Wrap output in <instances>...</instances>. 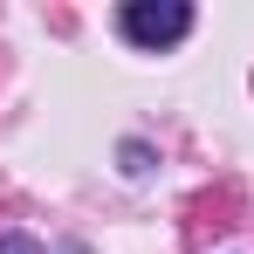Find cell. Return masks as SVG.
Wrapping results in <instances>:
<instances>
[{
    "instance_id": "2",
    "label": "cell",
    "mask_w": 254,
    "mask_h": 254,
    "mask_svg": "<svg viewBox=\"0 0 254 254\" xmlns=\"http://www.w3.org/2000/svg\"><path fill=\"white\" fill-rule=\"evenodd\" d=\"M0 254H48L35 234H0Z\"/></svg>"
},
{
    "instance_id": "1",
    "label": "cell",
    "mask_w": 254,
    "mask_h": 254,
    "mask_svg": "<svg viewBox=\"0 0 254 254\" xmlns=\"http://www.w3.org/2000/svg\"><path fill=\"white\" fill-rule=\"evenodd\" d=\"M117 35L130 48H172L192 35V7L186 0H124L117 7Z\"/></svg>"
}]
</instances>
